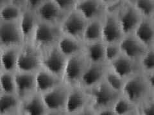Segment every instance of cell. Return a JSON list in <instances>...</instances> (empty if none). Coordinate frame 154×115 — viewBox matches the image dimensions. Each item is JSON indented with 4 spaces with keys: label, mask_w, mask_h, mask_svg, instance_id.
<instances>
[{
    "label": "cell",
    "mask_w": 154,
    "mask_h": 115,
    "mask_svg": "<svg viewBox=\"0 0 154 115\" xmlns=\"http://www.w3.org/2000/svg\"><path fill=\"white\" fill-rule=\"evenodd\" d=\"M121 94L137 107L153 95L146 77L143 72L125 80Z\"/></svg>",
    "instance_id": "6da1fadb"
},
{
    "label": "cell",
    "mask_w": 154,
    "mask_h": 115,
    "mask_svg": "<svg viewBox=\"0 0 154 115\" xmlns=\"http://www.w3.org/2000/svg\"><path fill=\"white\" fill-rule=\"evenodd\" d=\"M65 111L66 115H94L88 90L80 86L70 87Z\"/></svg>",
    "instance_id": "7a4b0ae2"
},
{
    "label": "cell",
    "mask_w": 154,
    "mask_h": 115,
    "mask_svg": "<svg viewBox=\"0 0 154 115\" xmlns=\"http://www.w3.org/2000/svg\"><path fill=\"white\" fill-rule=\"evenodd\" d=\"M62 35L59 25L38 20L30 42L42 52L56 46Z\"/></svg>",
    "instance_id": "3957f363"
},
{
    "label": "cell",
    "mask_w": 154,
    "mask_h": 115,
    "mask_svg": "<svg viewBox=\"0 0 154 115\" xmlns=\"http://www.w3.org/2000/svg\"><path fill=\"white\" fill-rule=\"evenodd\" d=\"M88 92L90 95L94 115L101 109L112 108L116 100L121 95V93L110 87L104 79L93 88L88 90Z\"/></svg>",
    "instance_id": "277c9868"
},
{
    "label": "cell",
    "mask_w": 154,
    "mask_h": 115,
    "mask_svg": "<svg viewBox=\"0 0 154 115\" xmlns=\"http://www.w3.org/2000/svg\"><path fill=\"white\" fill-rule=\"evenodd\" d=\"M70 86L64 82L41 94L48 115H66V105Z\"/></svg>",
    "instance_id": "5b68a950"
},
{
    "label": "cell",
    "mask_w": 154,
    "mask_h": 115,
    "mask_svg": "<svg viewBox=\"0 0 154 115\" xmlns=\"http://www.w3.org/2000/svg\"><path fill=\"white\" fill-rule=\"evenodd\" d=\"M89 63L84 51L67 58L62 78L63 82L70 87L79 86Z\"/></svg>",
    "instance_id": "8992f818"
},
{
    "label": "cell",
    "mask_w": 154,
    "mask_h": 115,
    "mask_svg": "<svg viewBox=\"0 0 154 115\" xmlns=\"http://www.w3.org/2000/svg\"><path fill=\"white\" fill-rule=\"evenodd\" d=\"M112 9L116 15L125 35L132 33L143 17L131 0H123Z\"/></svg>",
    "instance_id": "52a82bcc"
},
{
    "label": "cell",
    "mask_w": 154,
    "mask_h": 115,
    "mask_svg": "<svg viewBox=\"0 0 154 115\" xmlns=\"http://www.w3.org/2000/svg\"><path fill=\"white\" fill-rule=\"evenodd\" d=\"M42 52L31 42H25L19 48L18 71L35 73L41 68Z\"/></svg>",
    "instance_id": "ba28073f"
},
{
    "label": "cell",
    "mask_w": 154,
    "mask_h": 115,
    "mask_svg": "<svg viewBox=\"0 0 154 115\" xmlns=\"http://www.w3.org/2000/svg\"><path fill=\"white\" fill-rule=\"evenodd\" d=\"M88 22V21L85 17L76 9H74L65 14L59 26L63 35L82 40Z\"/></svg>",
    "instance_id": "9c48e42d"
},
{
    "label": "cell",
    "mask_w": 154,
    "mask_h": 115,
    "mask_svg": "<svg viewBox=\"0 0 154 115\" xmlns=\"http://www.w3.org/2000/svg\"><path fill=\"white\" fill-rule=\"evenodd\" d=\"M102 40L105 44L119 43L125 33L115 12L112 9H108L102 19Z\"/></svg>",
    "instance_id": "30bf717a"
},
{
    "label": "cell",
    "mask_w": 154,
    "mask_h": 115,
    "mask_svg": "<svg viewBox=\"0 0 154 115\" xmlns=\"http://www.w3.org/2000/svg\"><path fill=\"white\" fill-rule=\"evenodd\" d=\"M41 52V68L62 78L67 57L62 53L57 45Z\"/></svg>",
    "instance_id": "8fae6325"
},
{
    "label": "cell",
    "mask_w": 154,
    "mask_h": 115,
    "mask_svg": "<svg viewBox=\"0 0 154 115\" xmlns=\"http://www.w3.org/2000/svg\"><path fill=\"white\" fill-rule=\"evenodd\" d=\"M0 44L2 48L19 47L24 44L19 21L2 22L0 24Z\"/></svg>",
    "instance_id": "7c38bea8"
},
{
    "label": "cell",
    "mask_w": 154,
    "mask_h": 115,
    "mask_svg": "<svg viewBox=\"0 0 154 115\" xmlns=\"http://www.w3.org/2000/svg\"><path fill=\"white\" fill-rule=\"evenodd\" d=\"M14 75L16 94L21 100L37 92L35 73L17 70Z\"/></svg>",
    "instance_id": "4fadbf2b"
},
{
    "label": "cell",
    "mask_w": 154,
    "mask_h": 115,
    "mask_svg": "<svg viewBox=\"0 0 154 115\" xmlns=\"http://www.w3.org/2000/svg\"><path fill=\"white\" fill-rule=\"evenodd\" d=\"M122 53L130 58L139 61L148 48L133 33L125 35L119 43Z\"/></svg>",
    "instance_id": "5bb4252c"
},
{
    "label": "cell",
    "mask_w": 154,
    "mask_h": 115,
    "mask_svg": "<svg viewBox=\"0 0 154 115\" xmlns=\"http://www.w3.org/2000/svg\"><path fill=\"white\" fill-rule=\"evenodd\" d=\"M75 9L88 21L102 19L108 10L101 0H79Z\"/></svg>",
    "instance_id": "9a60e30c"
},
{
    "label": "cell",
    "mask_w": 154,
    "mask_h": 115,
    "mask_svg": "<svg viewBox=\"0 0 154 115\" xmlns=\"http://www.w3.org/2000/svg\"><path fill=\"white\" fill-rule=\"evenodd\" d=\"M107 65L125 81L142 72L139 61L130 58L123 54Z\"/></svg>",
    "instance_id": "2e32d148"
},
{
    "label": "cell",
    "mask_w": 154,
    "mask_h": 115,
    "mask_svg": "<svg viewBox=\"0 0 154 115\" xmlns=\"http://www.w3.org/2000/svg\"><path fill=\"white\" fill-rule=\"evenodd\" d=\"M34 12L39 21L57 25H60L66 14L53 0H47Z\"/></svg>",
    "instance_id": "e0dca14e"
},
{
    "label": "cell",
    "mask_w": 154,
    "mask_h": 115,
    "mask_svg": "<svg viewBox=\"0 0 154 115\" xmlns=\"http://www.w3.org/2000/svg\"><path fill=\"white\" fill-rule=\"evenodd\" d=\"M19 115H48L41 93L37 92L21 100Z\"/></svg>",
    "instance_id": "ac0fdd59"
},
{
    "label": "cell",
    "mask_w": 154,
    "mask_h": 115,
    "mask_svg": "<svg viewBox=\"0 0 154 115\" xmlns=\"http://www.w3.org/2000/svg\"><path fill=\"white\" fill-rule=\"evenodd\" d=\"M107 64L89 63L81 79L79 86L85 90L93 88L104 79Z\"/></svg>",
    "instance_id": "d6986e66"
},
{
    "label": "cell",
    "mask_w": 154,
    "mask_h": 115,
    "mask_svg": "<svg viewBox=\"0 0 154 115\" xmlns=\"http://www.w3.org/2000/svg\"><path fill=\"white\" fill-rule=\"evenodd\" d=\"M37 91L41 94L55 88L63 82L62 79L43 68L35 72Z\"/></svg>",
    "instance_id": "ffe728a7"
},
{
    "label": "cell",
    "mask_w": 154,
    "mask_h": 115,
    "mask_svg": "<svg viewBox=\"0 0 154 115\" xmlns=\"http://www.w3.org/2000/svg\"><path fill=\"white\" fill-rule=\"evenodd\" d=\"M38 19L34 11L24 8L19 21L23 37L24 43L30 42L34 33Z\"/></svg>",
    "instance_id": "44dd1931"
},
{
    "label": "cell",
    "mask_w": 154,
    "mask_h": 115,
    "mask_svg": "<svg viewBox=\"0 0 154 115\" xmlns=\"http://www.w3.org/2000/svg\"><path fill=\"white\" fill-rule=\"evenodd\" d=\"M132 33L147 47H153L154 23L150 17H143Z\"/></svg>",
    "instance_id": "7402d4cb"
},
{
    "label": "cell",
    "mask_w": 154,
    "mask_h": 115,
    "mask_svg": "<svg viewBox=\"0 0 154 115\" xmlns=\"http://www.w3.org/2000/svg\"><path fill=\"white\" fill-rule=\"evenodd\" d=\"M57 46L67 58L78 55L84 51L83 40L62 34L58 41Z\"/></svg>",
    "instance_id": "603a6c76"
},
{
    "label": "cell",
    "mask_w": 154,
    "mask_h": 115,
    "mask_svg": "<svg viewBox=\"0 0 154 115\" xmlns=\"http://www.w3.org/2000/svg\"><path fill=\"white\" fill-rule=\"evenodd\" d=\"M83 51L89 63H106L105 44L102 40L88 43L84 42Z\"/></svg>",
    "instance_id": "cb8c5ba5"
},
{
    "label": "cell",
    "mask_w": 154,
    "mask_h": 115,
    "mask_svg": "<svg viewBox=\"0 0 154 115\" xmlns=\"http://www.w3.org/2000/svg\"><path fill=\"white\" fill-rule=\"evenodd\" d=\"M19 47H3L0 50L3 71L15 72L17 70V62Z\"/></svg>",
    "instance_id": "d4e9b609"
},
{
    "label": "cell",
    "mask_w": 154,
    "mask_h": 115,
    "mask_svg": "<svg viewBox=\"0 0 154 115\" xmlns=\"http://www.w3.org/2000/svg\"><path fill=\"white\" fill-rule=\"evenodd\" d=\"M21 100L16 94L3 93L0 95V115H19Z\"/></svg>",
    "instance_id": "484cf974"
},
{
    "label": "cell",
    "mask_w": 154,
    "mask_h": 115,
    "mask_svg": "<svg viewBox=\"0 0 154 115\" xmlns=\"http://www.w3.org/2000/svg\"><path fill=\"white\" fill-rule=\"evenodd\" d=\"M82 40L85 43L102 40V19L88 21L84 33Z\"/></svg>",
    "instance_id": "4316f807"
},
{
    "label": "cell",
    "mask_w": 154,
    "mask_h": 115,
    "mask_svg": "<svg viewBox=\"0 0 154 115\" xmlns=\"http://www.w3.org/2000/svg\"><path fill=\"white\" fill-rule=\"evenodd\" d=\"M114 115H138V107L123 95H120L112 106Z\"/></svg>",
    "instance_id": "83f0119b"
},
{
    "label": "cell",
    "mask_w": 154,
    "mask_h": 115,
    "mask_svg": "<svg viewBox=\"0 0 154 115\" xmlns=\"http://www.w3.org/2000/svg\"><path fill=\"white\" fill-rule=\"evenodd\" d=\"M23 9L12 3L7 4L0 8V17L2 22L19 21Z\"/></svg>",
    "instance_id": "f1b7e54d"
},
{
    "label": "cell",
    "mask_w": 154,
    "mask_h": 115,
    "mask_svg": "<svg viewBox=\"0 0 154 115\" xmlns=\"http://www.w3.org/2000/svg\"><path fill=\"white\" fill-rule=\"evenodd\" d=\"M104 81L114 90H116L119 93L122 92L125 80L108 65L105 73Z\"/></svg>",
    "instance_id": "f546056e"
},
{
    "label": "cell",
    "mask_w": 154,
    "mask_h": 115,
    "mask_svg": "<svg viewBox=\"0 0 154 115\" xmlns=\"http://www.w3.org/2000/svg\"><path fill=\"white\" fill-rule=\"evenodd\" d=\"M15 72L7 71H2L0 73V84L2 86L3 93L16 94Z\"/></svg>",
    "instance_id": "4dcf8cb0"
},
{
    "label": "cell",
    "mask_w": 154,
    "mask_h": 115,
    "mask_svg": "<svg viewBox=\"0 0 154 115\" xmlns=\"http://www.w3.org/2000/svg\"><path fill=\"white\" fill-rule=\"evenodd\" d=\"M139 63L144 74L154 71V47L148 48L145 53L139 61Z\"/></svg>",
    "instance_id": "1f68e13d"
},
{
    "label": "cell",
    "mask_w": 154,
    "mask_h": 115,
    "mask_svg": "<svg viewBox=\"0 0 154 115\" xmlns=\"http://www.w3.org/2000/svg\"><path fill=\"white\" fill-rule=\"evenodd\" d=\"M143 17H150L154 12V0H131Z\"/></svg>",
    "instance_id": "d6a6232c"
},
{
    "label": "cell",
    "mask_w": 154,
    "mask_h": 115,
    "mask_svg": "<svg viewBox=\"0 0 154 115\" xmlns=\"http://www.w3.org/2000/svg\"><path fill=\"white\" fill-rule=\"evenodd\" d=\"M122 54L119 43L105 44V62L107 64L111 63Z\"/></svg>",
    "instance_id": "836d02e7"
},
{
    "label": "cell",
    "mask_w": 154,
    "mask_h": 115,
    "mask_svg": "<svg viewBox=\"0 0 154 115\" xmlns=\"http://www.w3.org/2000/svg\"><path fill=\"white\" fill-rule=\"evenodd\" d=\"M138 115H154V97L144 101L138 106Z\"/></svg>",
    "instance_id": "e575fe53"
},
{
    "label": "cell",
    "mask_w": 154,
    "mask_h": 115,
    "mask_svg": "<svg viewBox=\"0 0 154 115\" xmlns=\"http://www.w3.org/2000/svg\"><path fill=\"white\" fill-rule=\"evenodd\" d=\"M62 11L67 13L75 9L79 0H53Z\"/></svg>",
    "instance_id": "d590c367"
},
{
    "label": "cell",
    "mask_w": 154,
    "mask_h": 115,
    "mask_svg": "<svg viewBox=\"0 0 154 115\" xmlns=\"http://www.w3.org/2000/svg\"><path fill=\"white\" fill-rule=\"evenodd\" d=\"M47 0H26L25 6L24 8L35 11L41 4L45 3Z\"/></svg>",
    "instance_id": "8d00e7d4"
},
{
    "label": "cell",
    "mask_w": 154,
    "mask_h": 115,
    "mask_svg": "<svg viewBox=\"0 0 154 115\" xmlns=\"http://www.w3.org/2000/svg\"><path fill=\"white\" fill-rule=\"evenodd\" d=\"M123 1V0H101V1L107 7L108 9L116 7Z\"/></svg>",
    "instance_id": "74e56055"
},
{
    "label": "cell",
    "mask_w": 154,
    "mask_h": 115,
    "mask_svg": "<svg viewBox=\"0 0 154 115\" xmlns=\"http://www.w3.org/2000/svg\"><path fill=\"white\" fill-rule=\"evenodd\" d=\"M146 77V79L148 80V82L150 86V88L151 89L152 92L154 95V71L151 72L150 73L144 74Z\"/></svg>",
    "instance_id": "f35d334b"
},
{
    "label": "cell",
    "mask_w": 154,
    "mask_h": 115,
    "mask_svg": "<svg viewBox=\"0 0 154 115\" xmlns=\"http://www.w3.org/2000/svg\"><path fill=\"white\" fill-rule=\"evenodd\" d=\"M96 115H114V112L112 108H107L100 110Z\"/></svg>",
    "instance_id": "ab89813d"
},
{
    "label": "cell",
    "mask_w": 154,
    "mask_h": 115,
    "mask_svg": "<svg viewBox=\"0 0 154 115\" xmlns=\"http://www.w3.org/2000/svg\"><path fill=\"white\" fill-rule=\"evenodd\" d=\"M26 0H11V3L16 4V5L20 7L23 8H25Z\"/></svg>",
    "instance_id": "60d3db41"
},
{
    "label": "cell",
    "mask_w": 154,
    "mask_h": 115,
    "mask_svg": "<svg viewBox=\"0 0 154 115\" xmlns=\"http://www.w3.org/2000/svg\"><path fill=\"white\" fill-rule=\"evenodd\" d=\"M9 3H11V0H0V8Z\"/></svg>",
    "instance_id": "b9f144b4"
},
{
    "label": "cell",
    "mask_w": 154,
    "mask_h": 115,
    "mask_svg": "<svg viewBox=\"0 0 154 115\" xmlns=\"http://www.w3.org/2000/svg\"><path fill=\"white\" fill-rule=\"evenodd\" d=\"M3 71V66L2 64V61H1V58H0V73Z\"/></svg>",
    "instance_id": "7bdbcfd3"
},
{
    "label": "cell",
    "mask_w": 154,
    "mask_h": 115,
    "mask_svg": "<svg viewBox=\"0 0 154 115\" xmlns=\"http://www.w3.org/2000/svg\"><path fill=\"white\" fill-rule=\"evenodd\" d=\"M150 18L152 19V21H153V22L154 23V12H153V13L152 14V16H151Z\"/></svg>",
    "instance_id": "ee69618b"
},
{
    "label": "cell",
    "mask_w": 154,
    "mask_h": 115,
    "mask_svg": "<svg viewBox=\"0 0 154 115\" xmlns=\"http://www.w3.org/2000/svg\"><path fill=\"white\" fill-rule=\"evenodd\" d=\"M2 93H3V91H2V89L1 84H0V95H1Z\"/></svg>",
    "instance_id": "f6af8a7d"
},
{
    "label": "cell",
    "mask_w": 154,
    "mask_h": 115,
    "mask_svg": "<svg viewBox=\"0 0 154 115\" xmlns=\"http://www.w3.org/2000/svg\"><path fill=\"white\" fill-rule=\"evenodd\" d=\"M2 19H1V17H0V24L2 23Z\"/></svg>",
    "instance_id": "bcb514c9"
},
{
    "label": "cell",
    "mask_w": 154,
    "mask_h": 115,
    "mask_svg": "<svg viewBox=\"0 0 154 115\" xmlns=\"http://www.w3.org/2000/svg\"><path fill=\"white\" fill-rule=\"evenodd\" d=\"M2 49V46H1V44H0V50Z\"/></svg>",
    "instance_id": "7dc6e473"
},
{
    "label": "cell",
    "mask_w": 154,
    "mask_h": 115,
    "mask_svg": "<svg viewBox=\"0 0 154 115\" xmlns=\"http://www.w3.org/2000/svg\"><path fill=\"white\" fill-rule=\"evenodd\" d=\"M153 47H154V44H153Z\"/></svg>",
    "instance_id": "c3c4849f"
},
{
    "label": "cell",
    "mask_w": 154,
    "mask_h": 115,
    "mask_svg": "<svg viewBox=\"0 0 154 115\" xmlns=\"http://www.w3.org/2000/svg\"><path fill=\"white\" fill-rule=\"evenodd\" d=\"M153 97H154V95H153Z\"/></svg>",
    "instance_id": "681fc988"
}]
</instances>
